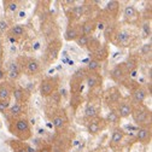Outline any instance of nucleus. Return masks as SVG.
<instances>
[{
	"mask_svg": "<svg viewBox=\"0 0 152 152\" xmlns=\"http://www.w3.org/2000/svg\"><path fill=\"white\" fill-rule=\"evenodd\" d=\"M46 115L52 121L56 133H65L69 128V117L63 107L61 106H46Z\"/></svg>",
	"mask_w": 152,
	"mask_h": 152,
	"instance_id": "f257e3e1",
	"label": "nucleus"
},
{
	"mask_svg": "<svg viewBox=\"0 0 152 152\" xmlns=\"http://www.w3.org/2000/svg\"><path fill=\"white\" fill-rule=\"evenodd\" d=\"M9 121V130L10 133L17 138V140L27 141L33 137L31 128L29 124V121L27 117H18V118H11Z\"/></svg>",
	"mask_w": 152,
	"mask_h": 152,
	"instance_id": "f03ea898",
	"label": "nucleus"
},
{
	"mask_svg": "<svg viewBox=\"0 0 152 152\" xmlns=\"http://www.w3.org/2000/svg\"><path fill=\"white\" fill-rule=\"evenodd\" d=\"M18 66L21 69L22 74H26L28 76H36L42 70V64L36 58H30V57H20L16 59Z\"/></svg>",
	"mask_w": 152,
	"mask_h": 152,
	"instance_id": "7ed1b4c3",
	"label": "nucleus"
},
{
	"mask_svg": "<svg viewBox=\"0 0 152 152\" xmlns=\"http://www.w3.org/2000/svg\"><path fill=\"white\" fill-rule=\"evenodd\" d=\"M132 117L139 127H151V110L144 104L133 105Z\"/></svg>",
	"mask_w": 152,
	"mask_h": 152,
	"instance_id": "20e7f679",
	"label": "nucleus"
},
{
	"mask_svg": "<svg viewBox=\"0 0 152 152\" xmlns=\"http://www.w3.org/2000/svg\"><path fill=\"white\" fill-rule=\"evenodd\" d=\"M86 75H87L86 68H80L74 72L72 77L70 80V93H71V96L82 93L83 83H85V80H86Z\"/></svg>",
	"mask_w": 152,
	"mask_h": 152,
	"instance_id": "39448f33",
	"label": "nucleus"
},
{
	"mask_svg": "<svg viewBox=\"0 0 152 152\" xmlns=\"http://www.w3.org/2000/svg\"><path fill=\"white\" fill-rule=\"evenodd\" d=\"M58 87H59V79L58 77H54V76L45 77L41 81L40 87H39L40 96L44 98H48L53 93L58 92Z\"/></svg>",
	"mask_w": 152,
	"mask_h": 152,
	"instance_id": "423d86ee",
	"label": "nucleus"
},
{
	"mask_svg": "<svg viewBox=\"0 0 152 152\" xmlns=\"http://www.w3.org/2000/svg\"><path fill=\"white\" fill-rule=\"evenodd\" d=\"M133 41H134V35L132 34L130 30L128 29H117L116 34L113 35L111 42L117 46V47H129Z\"/></svg>",
	"mask_w": 152,
	"mask_h": 152,
	"instance_id": "0eeeda50",
	"label": "nucleus"
},
{
	"mask_svg": "<svg viewBox=\"0 0 152 152\" xmlns=\"http://www.w3.org/2000/svg\"><path fill=\"white\" fill-rule=\"evenodd\" d=\"M61 48H62V41L58 39V37L51 40L46 47V51H45V56H44L45 62L46 63H53L57 58H58Z\"/></svg>",
	"mask_w": 152,
	"mask_h": 152,
	"instance_id": "6e6552de",
	"label": "nucleus"
},
{
	"mask_svg": "<svg viewBox=\"0 0 152 152\" xmlns=\"http://www.w3.org/2000/svg\"><path fill=\"white\" fill-rule=\"evenodd\" d=\"M103 100L106 103V105L110 109H115L117 106V104L122 100V94L121 91L117 86H112L110 87L106 92H104L103 96Z\"/></svg>",
	"mask_w": 152,
	"mask_h": 152,
	"instance_id": "1a4fd4ad",
	"label": "nucleus"
},
{
	"mask_svg": "<svg viewBox=\"0 0 152 152\" xmlns=\"http://www.w3.org/2000/svg\"><path fill=\"white\" fill-rule=\"evenodd\" d=\"M86 127H87V132L91 135H98L99 133H102L104 129H106L107 123H106L104 117L97 116L92 120H88Z\"/></svg>",
	"mask_w": 152,
	"mask_h": 152,
	"instance_id": "9d476101",
	"label": "nucleus"
},
{
	"mask_svg": "<svg viewBox=\"0 0 152 152\" xmlns=\"http://www.w3.org/2000/svg\"><path fill=\"white\" fill-rule=\"evenodd\" d=\"M85 82L87 83V86L89 88V93H94V92L102 89L103 76H102L100 72H89V71H87Z\"/></svg>",
	"mask_w": 152,
	"mask_h": 152,
	"instance_id": "9b49d317",
	"label": "nucleus"
},
{
	"mask_svg": "<svg viewBox=\"0 0 152 152\" xmlns=\"http://www.w3.org/2000/svg\"><path fill=\"white\" fill-rule=\"evenodd\" d=\"M68 15V20H69V24L71 23H79L81 21V18L83 16H86V7L85 4L82 3L81 5H74L70 6V9L66 11Z\"/></svg>",
	"mask_w": 152,
	"mask_h": 152,
	"instance_id": "f8f14e48",
	"label": "nucleus"
},
{
	"mask_svg": "<svg viewBox=\"0 0 152 152\" xmlns=\"http://www.w3.org/2000/svg\"><path fill=\"white\" fill-rule=\"evenodd\" d=\"M124 138H126L124 130L121 127H115L112 130L111 139H110V142H109L110 148H112L113 151H117L122 146V144L124 141Z\"/></svg>",
	"mask_w": 152,
	"mask_h": 152,
	"instance_id": "ddd939ff",
	"label": "nucleus"
},
{
	"mask_svg": "<svg viewBox=\"0 0 152 152\" xmlns=\"http://www.w3.org/2000/svg\"><path fill=\"white\" fill-rule=\"evenodd\" d=\"M133 104L132 100L129 99H122L117 106L115 107L116 112H117V115L120 116V118H128L129 116H132V112H133Z\"/></svg>",
	"mask_w": 152,
	"mask_h": 152,
	"instance_id": "4468645a",
	"label": "nucleus"
},
{
	"mask_svg": "<svg viewBox=\"0 0 152 152\" xmlns=\"http://www.w3.org/2000/svg\"><path fill=\"white\" fill-rule=\"evenodd\" d=\"M52 146L56 147H61L64 148L65 151H68L71 146V138L65 133H56L53 140H52Z\"/></svg>",
	"mask_w": 152,
	"mask_h": 152,
	"instance_id": "2eb2a0df",
	"label": "nucleus"
},
{
	"mask_svg": "<svg viewBox=\"0 0 152 152\" xmlns=\"http://www.w3.org/2000/svg\"><path fill=\"white\" fill-rule=\"evenodd\" d=\"M27 112V104H21V103H15L12 106H10L6 111L7 120L11 118H18V117H24Z\"/></svg>",
	"mask_w": 152,
	"mask_h": 152,
	"instance_id": "dca6fc26",
	"label": "nucleus"
},
{
	"mask_svg": "<svg viewBox=\"0 0 152 152\" xmlns=\"http://www.w3.org/2000/svg\"><path fill=\"white\" fill-rule=\"evenodd\" d=\"M12 96L16 100V103H21V104H27L30 99V92L21 86H13L12 89Z\"/></svg>",
	"mask_w": 152,
	"mask_h": 152,
	"instance_id": "f3484780",
	"label": "nucleus"
},
{
	"mask_svg": "<svg viewBox=\"0 0 152 152\" xmlns=\"http://www.w3.org/2000/svg\"><path fill=\"white\" fill-rule=\"evenodd\" d=\"M81 24L80 23H71L68 24V28L64 34V39L66 41H75L81 35Z\"/></svg>",
	"mask_w": 152,
	"mask_h": 152,
	"instance_id": "a211bd4d",
	"label": "nucleus"
},
{
	"mask_svg": "<svg viewBox=\"0 0 152 152\" xmlns=\"http://www.w3.org/2000/svg\"><path fill=\"white\" fill-rule=\"evenodd\" d=\"M137 141L142 144V145H147L151 142L152 140V132H151V127H139L137 130Z\"/></svg>",
	"mask_w": 152,
	"mask_h": 152,
	"instance_id": "6ab92c4d",
	"label": "nucleus"
},
{
	"mask_svg": "<svg viewBox=\"0 0 152 152\" xmlns=\"http://www.w3.org/2000/svg\"><path fill=\"white\" fill-rule=\"evenodd\" d=\"M80 24H81V33H82V35H86V36H92L93 33L97 29L96 17H88L87 20H85Z\"/></svg>",
	"mask_w": 152,
	"mask_h": 152,
	"instance_id": "aec40b11",
	"label": "nucleus"
},
{
	"mask_svg": "<svg viewBox=\"0 0 152 152\" xmlns=\"http://www.w3.org/2000/svg\"><path fill=\"white\" fill-rule=\"evenodd\" d=\"M123 16H124V20L129 24H137L140 20V15L138 13L135 6H133V5H128V6L124 7Z\"/></svg>",
	"mask_w": 152,
	"mask_h": 152,
	"instance_id": "412c9836",
	"label": "nucleus"
},
{
	"mask_svg": "<svg viewBox=\"0 0 152 152\" xmlns=\"http://www.w3.org/2000/svg\"><path fill=\"white\" fill-rule=\"evenodd\" d=\"M104 12L107 15V17L111 21H116L117 17H118V13H120V3L117 0H110L105 6Z\"/></svg>",
	"mask_w": 152,
	"mask_h": 152,
	"instance_id": "4be33fe9",
	"label": "nucleus"
},
{
	"mask_svg": "<svg viewBox=\"0 0 152 152\" xmlns=\"http://www.w3.org/2000/svg\"><path fill=\"white\" fill-rule=\"evenodd\" d=\"M91 54H92V59L97 61L99 63H103L107 59V57H109V48H107L106 45L100 44L93 52H91Z\"/></svg>",
	"mask_w": 152,
	"mask_h": 152,
	"instance_id": "5701e85b",
	"label": "nucleus"
},
{
	"mask_svg": "<svg viewBox=\"0 0 152 152\" xmlns=\"http://www.w3.org/2000/svg\"><path fill=\"white\" fill-rule=\"evenodd\" d=\"M6 142L13 152H34V150L24 141L17 140V139H10Z\"/></svg>",
	"mask_w": 152,
	"mask_h": 152,
	"instance_id": "b1692460",
	"label": "nucleus"
},
{
	"mask_svg": "<svg viewBox=\"0 0 152 152\" xmlns=\"http://www.w3.org/2000/svg\"><path fill=\"white\" fill-rule=\"evenodd\" d=\"M147 89L142 86L137 87L134 91L132 92V103L133 104H144L145 99L147 98Z\"/></svg>",
	"mask_w": 152,
	"mask_h": 152,
	"instance_id": "393cba45",
	"label": "nucleus"
},
{
	"mask_svg": "<svg viewBox=\"0 0 152 152\" xmlns=\"http://www.w3.org/2000/svg\"><path fill=\"white\" fill-rule=\"evenodd\" d=\"M139 57L137 54H129V57L127 58V61L124 62V65L127 68V70L129 71V76L133 79V76H134L138 66H139Z\"/></svg>",
	"mask_w": 152,
	"mask_h": 152,
	"instance_id": "a878e982",
	"label": "nucleus"
},
{
	"mask_svg": "<svg viewBox=\"0 0 152 152\" xmlns=\"http://www.w3.org/2000/svg\"><path fill=\"white\" fill-rule=\"evenodd\" d=\"M97 116H99V105L97 104L96 100L88 102V104L86 105V109H85V118L88 121V120H92Z\"/></svg>",
	"mask_w": 152,
	"mask_h": 152,
	"instance_id": "bb28decb",
	"label": "nucleus"
},
{
	"mask_svg": "<svg viewBox=\"0 0 152 152\" xmlns=\"http://www.w3.org/2000/svg\"><path fill=\"white\" fill-rule=\"evenodd\" d=\"M15 83L12 82H4L0 85V99L1 100H6L10 102L11 97H12V89H13Z\"/></svg>",
	"mask_w": 152,
	"mask_h": 152,
	"instance_id": "cd10ccee",
	"label": "nucleus"
},
{
	"mask_svg": "<svg viewBox=\"0 0 152 152\" xmlns=\"http://www.w3.org/2000/svg\"><path fill=\"white\" fill-rule=\"evenodd\" d=\"M21 75H22V72H21V69H20V66H18L17 62L16 61L15 62H11L9 64V66H7L6 76H7V77L11 81H16V80H18V79L21 77Z\"/></svg>",
	"mask_w": 152,
	"mask_h": 152,
	"instance_id": "c85d7f7f",
	"label": "nucleus"
},
{
	"mask_svg": "<svg viewBox=\"0 0 152 152\" xmlns=\"http://www.w3.org/2000/svg\"><path fill=\"white\" fill-rule=\"evenodd\" d=\"M9 36L11 37V40H16V39H20L26 34V28L23 24H15L9 29Z\"/></svg>",
	"mask_w": 152,
	"mask_h": 152,
	"instance_id": "c756f323",
	"label": "nucleus"
},
{
	"mask_svg": "<svg viewBox=\"0 0 152 152\" xmlns=\"http://www.w3.org/2000/svg\"><path fill=\"white\" fill-rule=\"evenodd\" d=\"M117 26H116V21H112V22H109L106 24V27L104 28V37L107 42H111L113 35L116 34L117 31Z\"/></svg>",
	"mask_w": 152,
	"mask_h": 152,
	"instance_id": "7c9ffc66",
	"label": "nucleus"
},
{
	"mask_svg": "<svg viewBox=\"0 0 152 152\" xmlns=\"http://www.w3.org/2000/svg\"><path fill=\"white\" fill-rule=\"evenodd\" d=\"M105 121L107 124H111V126H115V127H118V123L121 121L120 116L117 115V112L115 109H110L109 112H107V115L105 117Z\"/></svg>",
	"mask_w": 152,
	"mask_h": 152,
	"instance_id": "2f4dec72",
	"label": "nucleus"
},
{
	"mask_svg": "<svg viewBox=\"0 0 152 152\" xmlns=\"http://www.w3.org/2000/svg\"><path fill=\"white\" fill-rule=\"evenodd\" d=\"M4 5L6 11H9L10 13H16L21 9V3L16 1V0H6V1H4Z\"/></svg>",
	"mask_w": 152,
	"mask_h": 152,
	"instance_id": "473e14b6",
	"label": "nucleus"
},
{
	"mask_svg": "<svg viewBox=\"0 0 152 152\" xmlns=\"http://www.w3.org/2000/svg\"><path fill=\"white\" fill-rule=\"evenodd\" d=\"M86 70L89 71V72H100L102 70V63L94 61V59H91L86 66Z\"/></svg>",
	"mask_w": 152,
	"mask_h": 152,
	"instance_id": "72a5a7b5",
	"label": "nucleus"
},
{
	"mask_svg": "<svg viewBox=\"0 0 152 152\" xmlns=\"http://www.w3.org/2000/svg\"><path fill=\"white\" fill-rule=\"evenodd\" d=\"M83 98H82V94H75V96H71L70 98V106L76 111L79 109V106L82 104Z\"/></svg>",
	"mask_w": 152,
	"mask_h": 152,
	"instance_id": "f704fd0d",
	"label": "nucleus"
},
{
	"mask_svg": "<svg viewBox=\"0 0 152 152\" xmlns=\"http://www.w3.org/2000/svg\"><path fill=\"white\" fill-rule=\"evenodd\" d=\"M91 37H92V36H86V35H82V34H81V35L77 37V39L75 40V42H76V45H77L79 47H81V48H87Z\"/></svg>",
	"mask_w": 152,
	"mask_h": 152,
	"instance_id": "c9c22d12",
	"label": "nucleus"
},
{
	"mask_svg": "<svg viewBox=\"0 0 152 152\" xmlns=\"http://www.w3.org/2000/svg\"><path fill=\"white\" fill-rule=\"evenodd\" d=\"M52 144L50 142H42L41 145H39L36 147V150H34V152H52Z\"/></svg>",
	"mask_w": 152,
	"mask_h": 152,
	"instance_id": "e433bc0d",
	"label": "nucleus"
},
{
	"mask_svg": "<svg viewBox=\"0 0 152 152\" xmlns=\"http://www.w3.org/2000/svg\"><path fill=\"white\" fill-rule=\"evenodd\" d=\"M140 52H141V56L144 57H151V52H152V45L151 42H146L141 46L140 48Z\"/></svg>",
	"mask_w": 152,
	"mask_h": 152,
	"instance_id": "4c0bfd02",
	"label": "nucleus"
},
{
	"mask_svg": "<svg viewBox=\"0 0 152 152\" xmlns=\"http://www.w3.org/2000/svg\"><path fill=\"white\" fill-rule=\"evenodd\" d=\"M9 107H10V102L0 99V112H6Z\"/></svg>",
	"mask_w": 152,
	"mask_h": 152,
	"instance_id": "58836bf2",
	"label": "nucleus"
},
{
	"mask_svg": "<svg viewBox=\"0 0 152 152\" xmlns=\"http://www.w3.org/2000/svg\"><path fill=\"white\" fill-rule=\"evenodd\" d=\"M142 30L145 33V36H151V26H150V22H145L142 24Z\"/></svg>",
	"mask_w": 152,
	"mask_h": 152,
	"instance_id": "ea45409f",
	"label": "nucleus"
},
{
	"mask_svg": "<svg viewBox=\"0 0 152 152\" xmlns=\"http://www.w3.org/2000/svg\"><path fill=\"white\" fill-rule=\"evenodd\" d=\"M9 29V24L5 21H0V30H7Z\"/></svg>",
	"mask_w": 152,
	"mask_h": 152,
	"instance_id": "a19ab883",
	"label": "nucleus"
},
{
	"mask_svg": "<svg viewBox=\"0 0 152 152\" xmlns=\"http://www.w3.org/2000/svg\"><path fill=\"white\" fill-rule=\"evenodd\" d=\"M5 77H6V71L3 68H0V81L5 80Z\"/></svg>",
	"mask_w": 152,
	"mask_h": 152,
	"instance_id": "79ce46f5",
	"label": "nucleus"
},
{
	"mask_svg": "<svg viewBox=\"0 0 152 152\" xmlns=\"http://www.w3.org/2000/svg\"><path fill=\"white\" fill-rule=\"evenodd\" d=\"M53 148H52V152H68V151H65L64 148H61V147H56V146H52Z\"/></svg>",
	"mask_w": 152,
	"mask_h": 152,
	"instance_id": "37998d69",
	"label": "nucleus"
},
{
	"mask_svg": "<svg viewBox=\"0 0 152 152\" xmlns=\"http://www.w3.org/2000/svg\"><path fill=\"white\" fill-rule=\"evenodd\" d=\"M91 152H107V151L104 150V148H98V150H93V151H91Z\"/></svg>",
	"mask_w": 152,
	"mask_h": 152,
	"instance_id": "c03bdc74",
	"label": "nucleus"
}]
</instances>
